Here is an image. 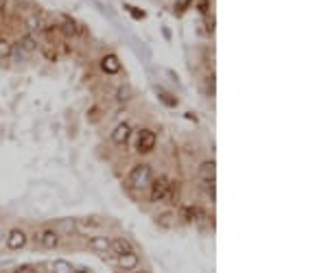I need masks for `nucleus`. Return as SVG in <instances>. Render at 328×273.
I'll list each match as a JSON object with an SVG mask.
<instances>
[{
  "instance_id": "f257e3e1",
  "label": "nucleus",
  "mask_w": 328,
  "mask_h": 273,
  "mask_svg": "<svg viewBox=\"0 0 328 273\" xmlns=\"http://www.w3.org/2000/svg\"><path fill=\"white\" fill-rule=\"evenodd\" d=\"M151 179H153V168L149 166V164H138V166H134L131 168V173H129V186L134 188V190H147L149 184H151Z\"/></svg>"
},
{
  "instance_id": "f03ea898",
  "label": "nucleus",
  "mask_w": 328,
  "mask_h": 273,
  "mask_svg": "<svg viewBox=\"0 0 328 273\" xmlns=\"http://www.w3.org/2000/svg\"><path fill=\"white\" fill-rule=\"evenodd\" d=\"M169 184L171 179L166 175H160V177H153L151 184H149V201L158 203V201H164L166 199V192H169Z\"/></svg>"
},
{
  "instance_id": "7ed1b4c3",
  "label": "nucleus",
  "mask_w": 328,
  "mask_h": 273,
  "mask_svg": "<svg viewBox=\"0 0 328 273\" xmlns=\"http://www.w3.org/2000/svg\"><path fill=\"white\" fill-rule=\"evenodd\" d=\"M156 149V133L151 129H140L138 131V138H136V151L140 155H147Z\"/></svg>"
},
{
  "instance_id": "20e7f679",
  "label": "nucleus",
  "mask_w": 328,
  "mask_h": 273,
  "mask_svg": "<svg viewBox=\"0 0 328 273\" xmlns=\"http://www.w3.org/2000/svg\"><path fill=\"white\" fill-rule=\"evenodd\" d=\"M114 264L118 266L121 271H127L131 273L134 269H138L140 266V256L136 251H129V253H121V256L114 258Z\"/></svg>"
},
{
  "instance_id": "39448f33",
  "label": "nucleus",
  "mask_w": 328,
  "mask_h": 273,
  "mask_svg": "<svg viewBox=\"0 0 328 273\" xmlns=\"http://www.w3.org/2000/svg\"><path fill=\"white\" fill-rule=\"evenodd\" d=\"M38 240H40V245L44 247V249H55L59 242H62V234H59L57 229H53V227H44L40 232Z\"/></svg>"
},
{
  "instance_id": "423d86ee",
  "label": "nucleus",
  "mask_w": 328,
  "mask_h": 273,
  "mask_svg": "<svg viewBox=\"0 0 328 273\" xmlns=\"http://www.w3.org/2000/svg\"><path fill=\"white\" fill-rule=\"evenodd\" d=\"M27 234L22 232L20 227H14V229H9V234H7V249H11V251H18V249H25L27 247Z\"/></svg>"
},
{
  "instance_id": "0eeeda50",
  "label": "nucleus",
  "mask_w": 328,
  "mask_h": 273,
  "mask_svg": "<svg viewBox=\"0 0 328 273\" xmlns=\"http://www.w3.org/2000/svg\"><path fill=\"white\" fill-rule=\"evenodd\" d=\"M182 218L186 223L201 225V223L206 221V212H204V208H199V205H186V208L182 210Z\"/></svg>"
},
{
  "instance_id": "6e6552de",
  "label": "nucleus",
  "mask_w": 328,
  "mask_h": 273,
  "mask_svg": "<svg viewBox=\"0 0 328 273\" xmlns=\"http://www.w3.org/2000/svg\"><path fill=\"white\" fill-rule=\"evenodd\" d=\"M88 247L97 253H112V238L110 236H90Z\"/></svg>"
},
{
  "instance_id": "1a4fd4ad",
  "label": "nucleus",
  "mask_w": 328,
  "mask_h": 273,
  "mask_svg": "<svg viewBox=\"0 0 328 273\" xmlns=\"http://www.w3.org/2000/svg\"><path fill=\"white\" fill-rule=\"evenodd\" d=\"M121 62H118V57L114 53H110V55H105L103 59H101V70L105 72V75H110V77H114V75H118L121 72Z\"/></svg>"
},
{
  "instance_id": "9d476101",
  "label": "nucleus",
  "mask_w": 328,
  "mask_h": 273,
  "mask_svg": "<svg viewBox=\"0 0 328 273\" xmlns=\"http://www.w3.org/2000/svg\"><path fill=\"white\" fill-rule=\"evenodd\" d=\"M129 136H131L129 123H118L114 127V131H112V142H114V144H125L129 140Z\"/></svg>"
},
{
  "instance_id": "9b49d317",
  "label": "nucleus",
  "mask_w": 328,
  "mask_h": 273,
  "mask_svg": "<svg viewBox=\"0 0 328 273\" xmlns=\"http://www.w3.org/2000/svg\"><path fill=\"white\" fill-rule=\"evenodd\" d=\"M134 251V242L125 236H118V238H112V253L114 256H121V253H129Z\"/></svg>"
},
{
  "instance_id": "f8f14e48",
  "label": "nucleus",
  "mask_w": 328,
  "mask_h": 273,
  "mask_svg": "<svg viewBox=\"0 0 328 273\" xmlns=\"http://www.w3.org/2000/svg\"><path fill=\"white\" fill-rule=\"evenodd\" d=\"M75 227L77 232H88V229H99L103 227V221L99 216H88V218H81V221H75Z\"/></svg>"
},
{
  "instance_id": "ddd939ff",
  "label": "nucleus",
  "mask_w": 328,
  "mask_h": 273,
  "mask_svg": "<svg viewBox=\"0 0 328 273\" xmlns=\"http://www.w3.org/2000/svg\"><path fill=\"white\" fill-rule=\"evenodd\" d=\"M214 171H217V166H214L212 160H206V162H201L199 166H197L199 179H204V181H214Z\"/></svg>"
},
{
  "instance_id": "4468645a",
  "label": "nucleus",
  "mask_w": 328,
  "mask_h": 273,
  "mask_svg": "<svg viewBox=\"0 0 328 273\" xmlns=\"http://www.w3.org/2000/svg\"><path fill=\"white\" fill-rule=\"evenodd\" d=\"M156 223H158L160 227H164V229L173 227V225H175V212H173V210H166V212H162V214H158V216H156Z\"/></svg>"
},
{
  "instance_id": "2eb2a0df",
  "label": "nucleus",
  "mask_w": 328,
  "mask_h": 273,
  "mask_svg": "<svg viewBox=\"0 0 328 273\" xmlns=\"http://www.w3.org/2000/svg\"><path fill=\"white\" fill-rule=\"evenodd\" d=\"M59 33H64L66 38H77V35H79V27H77V22H75V20L66 18L64 24L59 27Z\"/></svg>"
},
{
  "instance_id": "dca6fc26",
  "label": "nucleus",
  "mask_w": 328,
  "mask_h": 273,
  "mask_svg": "<svg viewBox=\"0 0 328 273\" xmlns=\"http://www.w3.org/2000/svg\"><path fill=\"white\" fill-rule=\"evenodd\" d=\"M131 96H134V90H131L129 83H121V86L116 88V101L118 103H129Z\"/></svg>"
},
{
  "instance_id": "f3484780",
  "label": "nucleus",
  "mask_w": 328,
  "mask_h": 273,
  "mask_svg": "<svg viewBox=\"0 0 328 273\" xmlns=\"http://www.w3.org/2000/svg\"><path fill=\"white\" fill-rule=\"evenodd\" d=\"M73 269H75V266L70 264L68 260H62V258L53 260V262H51V271L53 273H73Z\"/></svg>"
},
{
  "instance_id": "a211bd4d",
  "label": "nucleus",
  "mask_w": 328,
  "mask_h": 273,
  "mask_svg": "<svg viewBox=\"0 0 328 273\" xmlns=\"http://www.w3.org/2000/svg\"><path fill=\"white\" fill-rule=\"evenodd\" d=\"M57 232H59V234H68V236H73V234L77 232V227H75V218H64V221H59Z\"/></svg>"
},
{
  "instance_id": "6ab92c4d",
  "label": "nucleus",
  "mask_w": 328,
  "mask_h": 273,
  "mask_svg": "<svg viewBox=\"0 0 328 273\" xmlns=\"http://www.w3.org/2000/svg\"><path fill=\"white\" fill-rule=\"evenodd\" d=\"M20 46H22V51H27V53H33V51H38V42L33 40V35H31V33L22 35V40H20Z\"/></svg>"
},
{
  "instance_id": "aec40b11",
  "label": "nucleus",
  "mask_w": 328,
  "mask_h": 273,
  "mask_svg": "<svg viewBox=\"0 0 328 273\" xmlns=\"http://www.w3.org/2000/svg\"><path fill=\"white\" fill-rule=\"evenodd\" d=\"M177 197H180V184H177V181H171V184H169V192H166V199H164V201L177 203Z\"/></svg>"
},
{
  "instance_id": "412c9836",
  "label": "nucleus",
  "mask_w": 328,
  "mask_h": 273,
  "mask_svg": "<svg viewBox=\"0 0 328 273\" xmlns=\"http://www.w3.org/2000/svg\"><path fill=\"white\" fill-rule=\"evenodd\" d=\"M11 53H14V44L0 38V59H9Z\"/></svg>"
},
{
  "instance_id": "4be33fe9",
  "label": "nucleus",
  "mask_w": 328,
  "mask_h": 273,
  "mask_svg": "<svg viewBox=\"0 0 328 273\" xmlns=\"http://www.w3.org/2000/svg\"><path fill=\"white\" fill-rule=\"evenodd\" d=\"M27 27H29V33L40 31V29H42V20H40V16H29V18H27Z\"/></svg>"
},
{
  "instance_id": "5701e85b",
  "label": "nucleus",
  "mask_w": 328,
  "mask_h": 273,
  "mask_svg": "<svg viewBox=\"0 0 328 273\" xmlns=\"http://www.w3.org/2000/svg\"><path fill=\"white\" fill-rule=\"evenodd\" d=\"M158 96H160V99H164L169 107H175V105H177V99H175V96H171L169 92H164V90H158Z\"/></svg>"
},
{
  "instance_id": "b1692460",
  "label": "nucleus",
  "mask_w": 328,
  "mask_h": 273,
  "mask_svg": "<svg viewBox=\"0 0 328 273\" xmlns=\"http://www.w3.org/2000/svg\"><path fill=\"white\" fill-rule=\"evenodd\" d=\"M190 3H193V0H177V3H175V14L177 16L186 14V9L190 7Z\"/></svg>"
},
{
  "instance_id": "393cba45",
  "label": "nucleus",
  "mask_w": 328,
  "mask_h": 273,
  "mask_svg": "<svg viewBox=\"0 0 328 273\" xmlns=\"http://www.w3.org/2000/svg\"><path fill=\"white\" fill-rule=\"evenodd\" d=\"M125 9H127V11H131L136 20H142V18L147 16V14H145V11H142V9H136V7H131V5H125Z\"/></svg>"
},
{
  "instance_id": "a878e982",
  "label": "nucleus",
  "mask_w": 328,
  "mask_h": 273,
  "mask_svg": "<svg viewBox=\"0 0 328 273\" xmlns=\"http://www.w3.org/2000/svg\"><path fill=\"white\" fill-rule=\"evenodd\" d=\"M14 273H38V269H35V266H31V264H22V266H18Z\"/></svg>"
},
{
  "instance_id": "bb28decb",
  "label": "nucleus",
  "mask_w": 328,
  "mask_h": 273,
  "mask_svg": "<svg viewBox=\"0 0 328 273\" xmlns=\"http://www.w3.org/2000/svg\"><path fill=\"white\" fill-rule=\"evenodd\" d=\"M206 86H208V94H214V79H212V75H208Z\"/></svg>"
},
{
  "instance_id": "cd10ccee",
  "label": "nucleus",
  "mask_w": 328,
  "mask_h": 273,
  "mask_svg": "<svg viewBox=\"0 0 328 273\" xmlns=\"http://www.w3.org/2000/svg\"><path fill=\"white\" fill-rule=\"evenodd\" d=\"M53 48H44V57L46 59H51V62H57V55L55 53H51Z\"/></svg>"
},
{
  "instance_id": "c85d7f7f",
  "label": "nucleus",
  "mask_w": 328,
  "mask_h": 273,
  "mask_svg": "<svg viewBox=\"0 0 328 273\" xmlns=\"http://www.w3.org/2000/svg\"><path fill=\"white\" fill-rule=\"evenodd\" d=\"M206 24H208V31L212 33V29H214V20H212L210 16H206Z\"/></svg>"
},
{
  "instance_id": "c756f323",
  "label": "nucleus",
  "mask_w": 328,
  "mask_h": 273,
  "mask_svg": "<svg viewBox=\"0 0 328 273\" xmlns=\"http://www.w3.org/2000/svg\"><path fill=\"white\" fill-rule=\"evenodd\" d=\"M73 273H90V271L83 269V266H77V269H73Z\"/></svg>"
},
{
  "instance_id": "7c9ffc66",
  "label": "nucleus",
  "mask_w": 328,
  "mask_h": 273,
  "mask_svg": "<svg viewBox=\"0 0 328 273\" xmlns=\"http://www.w3.org/2000/svg\"><path fill=\"white\" fill-rule=\"evenodd\" d=\"M5 7H7V0H0V14L5 11Z\"/></svg>"
},
{
  "instance_id": "2f4dec72",
  "label": "nucleus",
  "mask_w": 328,
  "mask_h": 273,
  "mask_svg": "<svg viewBox=\"0 0 328 273\" xmlns=\"http://www.w3.org/2000/svg\"><path fill=\"white\" fill-rule=\"evenodd\" d=\"M131 273H151V271H147V269H134Z\"/></svg>"
}]
</instances>
